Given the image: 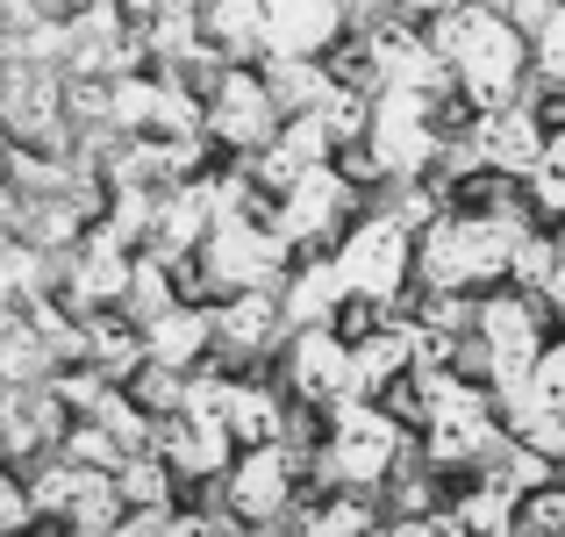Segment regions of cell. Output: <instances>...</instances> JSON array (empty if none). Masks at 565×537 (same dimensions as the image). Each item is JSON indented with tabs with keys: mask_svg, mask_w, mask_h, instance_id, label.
Returning <instances> with one entry per match:
<instances>
[{
	"mask_svg": "<svg viewBox=\"0 0 565 537\" xmlns=\"http://www.w3.org/2000/svg\"><path fill=\"white\" fill-rule=\"evenodd\" d=\"M344 294H351V280H344L337 259L301 265V273L287 280V323H294V330H330V316L344 308Z\"/></svg>",
	"mask_w": 565,
	"mask_h": 537,
	"instance_id": "cell-16",
	"label": "cell"
},
{
	"mask_svg": "<svg viewBox=\"0 0 565 537\" xmlns=\"http://www.w3.org/2000/svg\"><path fill=\"white\" fill-rule=\"evenodd\" d=\"M415 236L401 230L394 215H373V222H359V230L344 236V251H337V265H344V280H351V294L359 302H394L401 294V280H408V265H415Z\"/></svg>",
	"mask_w": 565,
	"mask_h": 537,
	"instance_id": "cell-4",
	"label": "cell"
},
{
	"mask_svg": "<svg viewBox=\"0 0 565 537\" xmlns=\"http://www.w3.org/2000/svg\"><path fill=\"white\" fill-rule=\"evenodd\" d=\"M158 94H166V80H108V123L115 129H151L158 123Z\"/></svg>",
	"mask_w": 565,
	"mask_h": 537,
	"instance_id": "cell-28",
	"label": "cell"
},
{
	"mask_svg": "<svg viewBox=\"0 0 565 537\" xmlns=\"http://www.w3.org/2000/svg\"><path fill=\"white\" fill-rule=\"evenodd\" d=\"M287 323V302L279 294H236V302H222L215 308V337L230 351H258V345H273V330Z\"/></svg>",
	"mask_w": 565,
	"mask_h": 537,
	"instance_id": "cell-21",
	"label": "cell"
},
{
	"mask_svg": "<svg viewBox=\"0 0 565 537\" xmlns=\"http://www.w3.org/2000/svg\"><path fill=\"white\" fill-rule=\"evenodd\" d=\"M65 459L72 466H86V473H122L129 466V452H122V438H108L100 423H79L65 438Z\"/></svg>",
	"mask_w": 565,
	"mask_h": 537,
	"instance_id": "cell-30",
	"label": "cell"
},
{
	"mask_svg": "<svg viewBox=\"0 0 565 537\" xmlns=\"http://www.w3.org/2000/svg\"><path fill=\"white\" fill-rule=\"evenodd\" d=\"M172 308H180V302H172V259L151 251V259H137V280H129V316L151 330V323L172 316Z\"/></svg>",
	"mask_w": 565,
	"mask_h": 537,
	"instance_id": "cell-26",
	"label": "cell"
},
{
	"mask_svg": "<svg viewBox=\"0 0 565 537\" xmlns=\"http://www.w3.org/2000/svg\"><path fill=\"white\" fill-rule=\"evenodd\" d=\"M365 151H373V166L386 179H415L429 166V158L444 151L437 129H429V94H401V86H386L373 101V137H365Z\"/></svg>",
	"mask_w": 565,
	"mask_h": 537,
	"instance_id": "cell-5",
	"label": "cell"
},
{
	"mask_svg": "<svg viewBox=\"0 0 565 537\" xmlns=\"http://www.w3.org/2000/svg\"><path fill=\"white\" fill-rule=\"evenodd\" d=\"M287 487H294V459L279 452V444H258V452H244V466L230 473V509L244 516V524H273V516L287 509Z\"/></svg>",
	"mask_w": 565,
	"mask_h": 537,
	"instance_id": "cell-13",
	"label": "cell"
},
{
	"mask_svg": "<svg viewBox=\"0 0 565 537\" xmlns=\"http://www.w3.org/2000/svg\"><path fill=\"white\" fill-rule=\"evenodd\" d=\"M72 308H86V316H100L108 302H129V280H137V259H129V244H115L108 230H94L79 244V259H72Z\"/></svg>",
	"mask_w": 565,
	"mask_h": 537,
	"instance_id": "cell-11",
	"label": "cell"
},
{
	"mask_svg": "<svg viewBox=\"0 0 565 537\" xmlns=\"http://www.w3.org/2000/svg\"><path fill=\"white\" fill-rule=\"evenodd\" d=\"M29 516H36V495H29V487H0V524H8V537H22L29 530Z\"/></svg>",
	"mask_w": 565,
	"mask_h": 537,
	"instance_id": "cell-36",
	"label": "cell"
},
{
	"mask_svg": "<svg viewBox=\"0 0 565 537\" xmlns=\"http://www.w3.org/2000/svg\"><path fill=\"white\" fill-rule=\"evenodd\" d=\"M480 345H487V372H494V387L537 380V366H544L537 308H530L523 294H494V302L480 308Z\"/></svg>",
	"mask_w": 565,
	"mask_h": 537,
	"instance_id": "cell-8",
	"label": "cell"
},
{
	"mask_svg": "<svg viewBox=\"0 0 565 537\" xmlns=\"http://www.w3.org/2000/svg\"><path fill=\"white\" fill-rule=\"evenodd\" d=\"M351 201V187H344V172H308L294 193H279V208H273V230L287 236V244H316L322 230L337 222V208Z\"/></svg>",
	"mask_w": 565,
	"mask_h": 537,
	"instance_id": "cell-14",
	"label": "cell"
},
{
	"mask_svg": "<svg viewBox=\"0 0 565 537\" xmlns=\"http://www.w3.org/2000/svg\"><path fill=\"white\" fill-rule=\"evenodd\" d=\"M558 265H565V244H552V236H523V251H515V280H523V287L552 294Z\"/></svg>",
	"mask_w": 565,
	"mask_h": 537,
	"instance_id": "cell-31",
	"label": "cell"
},
{
	"mask_svg": "<svg viewBox=\"0 0 565 537\" xmlns=\"http://www.w3.org/2000/svg\"><path fill=\"white\" fill-rule=\"evenodd\" d=\"M380 537H444V530L423 524V516H408V524H394V530H380Z\"/></svg>",
	"mask_w": 565,
	"mask_h": 537,
	"instance_id": "cell-40",
	"label": "cell"
},
{
	"mask_svg": "<svg viewBox=\"0 0 565 537\" xmlns=\"http://www.w3.org/2000/svg\"><path fill=\"white\" fill-rule=\"evenodd\" d=\"M401 452V423L373 401H351V409H330V459L322 466L351 487H373Z\"/></svg>",
	"mask_w": 565,
	"mask_h": 537,
	"instance_id": "cell-7",
	"label": "cell"
},
{
	"mask_svg": "<svg viewBox=\"0 0 565 537\" xmlns=\"http://www.w3.org/2000/svg\"><path fill=\"white\" fill-rule=\"evenodd\" d=\"M8 123H14V137H51V144L65 137V94H57V80L22 65V57L8 65Z\"/></svg>",
	"mask_w": 565,
	"mask_h": 537,
	"instance_id": "cell-15",
	"label": "cell"
},
{
	"mask_svg": "<svg viewBox=\"0 0 565 537\" xmlns=\"http://www.w3.org/2000/svg\"><path fill=\"white\" fill-rule=\"evenodd\" d=\"M0 358H8V387H43V380H51V345H43V330H36V323H22V316H14L8 323V351H0Z\"/></svg>",
	"mask_w": 565,
	"mask_h": 537,
	"instance_id": "cell-25",
	"label": "cell"
},
{
	"mask_svg": "<svg viewBox=\"0 0 565 537\" xmlns=\"http://www.w3.org/2000/svg\"><path fill=\"white\" fill-rule=\"evenodd\" d=\"M530 51H537V72H544V80L565 86V8L537 29V43H530Z\"/></svg>",
	"mask_w": 565,
	"mask_h": 537,
	"instance_id": "cell-35",
	"label": "cell"
},
{
	"mask_svg": "<svg viewBox=\"0 0 565 537\" xmlns=\"http://www.w3.org/2000/svg\"><path fill=\"white\" fill-rule=\"evenodd\" d=\"M373 530V516H365V502H330V509L308 524V537H365Z\"/></svg>",
	"mask_w": 565,
	"mask_h": 537,
	"instance_id": "cell-34",
	"label": "cell"
},
{
	"mask_svg": "<svg viewBox=\"0 0 565 537\" xmlns=\"http://www.w3.org/2000/svg\"><path fill=\"white\" fill-rule=\"evenodd\" d=\"M207 137H222L230 151H273L279 144V101L265 94L258 72H215V94H207Z\"/></svg>",
	"mask_w": 565,
	"mask_h": 537,
	"instance_id": "cell-6",
	"label": "cell"
},
{
	"mask_svg": "<svg viewBox=\"0 0 565 537\" xmlns=\"http://www.w3.org/2000/svg\"><path fill=\"white\" fill-rule=\"evenodd\" d=\"M166 537H215V524H207V516H172Z\"/></svg>",
	"mask_w": 565,
	"mask_h": 537,
	"instance_id": "cell-39",
	"label": "cell"
},
{
	"mask_svg": "<svg viewBox=\"0 0 565 537\" xmlns=\"http://www.w3.org/2000/svg\"><path fill=\"white\" fill-rule=\"evenodd\" d=\"M537 394H544V401H552V409L565 415V345L544 351V366H537Z\"/></svg>",
	"mask_w": 565,
	"mask_h": 537,
	"instance_id": "cell-37",
	"label": "cell"
},
{
	"mask_svg": "<svg viewBox=\"0 0 565 537\" xmlns=\"http://www.w3.org/2000/svg\"><path fill=\"white\" fill-rule=\"evenodd\" d=\"M444 537H515V495H501V487H472V495H458L451 509H444Z\"/></svg>",
	"mask_w": 565,
	"mask_h": 537,
	"instance_id": "cell-23",
	"label": "cell"
},
{
	"mask_svg": "<svg viewBox=\"0 0 565 537\" xmlns=\"http://www.w3.org/2000/svg\"><path fill=\"white\" fill-rule=\"evenodd\" d=\"M394 8H408V14H437V22H444V14L472 8V0H394Z\"/></svg>",
	"mask_w": 565,
	"mask_h": 537,
	"instance_id": "cell-38",
	"label": "cell"
},
{
	"mask_svg": "<svg viewBox=\"0 0 565 537\" xmlns=\"http://www.w3.org/2000/svg\"><path fill=\"white\" fill-rule=\"evenodd\" d=\"M207 337H215V316H201V308H172V316H158L151 330H143V345H151V366L186 372L193 358L207 351Z\"/></svg>",
	"mask_w": 565,
	"mask_h": 537,
	"instance_id": "cell-22",
	"label": "cell"
},
{
	"mask_svg": "<svg viewBox=\"0 0 565 537\" xmlns=\"http://www.w3.org/2000/svg\"><path fill=\"white\" fill-rule=\"evenodd\" d=\"M43 438H72L65 430V394H57V387H8V452L29 459Z\"/></svg>",
	"mask_w": 565,
	"mask_h": 537,
	"instance_id": "cell-17",
	"label": "cell"
},
{
	"mask_svg": "<svg viewBox=\"0 0 565 537\" xmlns=\"http://www.w3.org/2000/svg\"><path fill=\"white\" fill-rule=\"evenodd\" d=\"M115 481H122V502H129V509H166V495H172L166 459H158V452H137L122 473H115Z\"/></svg>",
	"mask_w": 565,
	"mask_h": 537,
	"instance_id": "cell-29",
	"label": "cell"
},
{
	"mask_svg": "<svg viewBox=\"0 0 565 537\" xmlns=\"http://www.w3.org/2000/svg\"><path fill=\"white\" fill-rule=\"evenodd\" d=\"M429 43L444 51V65L458 72V86H466V101L480 115L515 108V80H523L530 43H523V29H515L509 14H494V8H480V0H472V8L429 22Z\"/></svg>",
	"mask_w": 565,
	"mask_h": 537,
	"instance_id": "cell-1",
	"label": "cell"
},
{
	"mask_svg": "<svg viewBox=\"0 0 565 537\" xmlns=\"http://www.w3.org/2000/svg\"><path fill=\"white\" fill-rule=\"evenodd\" d=\"M158 459H172V473H222L230 466V430L222 423H186V415H172V423H158Z\"/></svg>",
	"mask_w": 565,
	"mask_h": 537,
	"instance_id": "cell-18",
	"label": "cell"
},
{
	"mask_svg": "<svg viewBox=\"0 0 565 537\" xmlns=\"http://www.w3.org/2000/svg\"><path fill=\"white\" fill-rule=\"evenodd\" d=\"M186 387H193L186 372L143 366V372H137V409H143V415H151V409H180V415H186Z\"/></svg>",
	"mask_w": 565,
	"mask_h": 537,
	"instance_id": "cell-32",
	"label": "cell"
},
{
	"mask_svg": "<svg viewBox=\"0 0 565 537\" xmlns=\"http://www.w3.org/2000/svg\"><path fill=\"white\" fill-rule=\"evenodd\" d=\"M265 94H273L279 115L294 123V115H316L322 101L337 94V80L316 65V57H265Z\"/></svg>",
	"mask_w": 565,
	"mask_h": 537,
	"instance_id": "cell-20",
	"label": "cell"
},
{
	"mask_svg": "<svg viewBox=\"0 0 565 537\" xmlns=\"http://www.w3.org/2000/svg\"><path fill=\"white\" fill-rule=\"evenodd\" d=\"M472 151H480L487 172H501V179L523 172L530 179V172L544 166V151H552V137H544L537 108H530V101H515V108H494V115H480V123H472Z\"/></svg>",
	"mask_w": 565,
	"mask_h": 537,
	"instance_id": "cell-9",
	"label": "cell"
},
{
	"mask_svg": "<svg viewBox=\"0 0 565 537\" xmlns=\"http://www.w3.org/2000/svg\"><path fill=\"white\" fill-rule=\"evenodd\" d=\"M207 280L230 294H273L279 287V265H287V236L273 230V215L258 208H222L215 236H207Z\"/></svg>",
	"mask_w": 565,
	"mask_h": 537,
	"instance_id": "cell-3",
	"label": "cell"
},
{
	"mask_svg": "<svg viewBox=\"0 0 565 537\" xmlns=\"http://www.w3.org/2000/svg\"><path fill=\"white\" fill-rule=\"evenodd\" d=\"M480 466H487V487H501V495H530V487H544V481H552V459H544V452H530L523 438H501L494 452L480 459Z\"/></svg>",
	"mask_w": 565,
	"mask_h": 537,
	"instance_id": "cell-24",
	"label": "cell"
},
{
	"mask_svg": "<svg viewBox=\"0 0 565 537\" xmlns=\"http://www.w3.org/2000/svg\"><path fill=\"white\" fill-rule=\"evenodd\" d=\"M415 351H423V323H394V330H373L365 345H351V358H359V401L373 387H394L415 366Z\"/></svg>",
	"mask_w": 565,
	"mask_h": 537,
	"instance_id": "cell-19",
	"label": "cell"
},
{
	"mask_svg": "<svg viewBox=\"0 0 565 537\" xmlns=\"http://www.w3.org/2000/svg\"><path fill=\"white\" fill-rule=\"evenodd\" d=\"M523 236H530L523 208L494 201L487 215H444L437 230H423L415 265H423L429 294H458V287H480V280L515 273V251H523Z\"/></svg>",
	"mask_w": 565,
	"mask_h": 537,
	"instance_id": "cell-2",
	"label": "cell"
},
{
	"mask_svg": "<svg viewBox=\"0 0 565 537\" xmlns=\"http://www.w3.org/2000/svg\"><path fill=\"white\" fill-rule=\"evenodd\" d=\"M530 193H537V208H552V215H565V137H552L544 166L530 172Z\"/></svg>",
	"mask_w": 565,
	"mask_h": 537,
	"instance_id": "cell-33",
	"label": "cell"
},
{
	"mask_svg": "<svg viewBox=\"0 0 565 537\" xmlns=\"http://www.w3.org/2000/svg\"><path fill=\"white\" fill-rule=\"evenodd\" d=\"M544 302H552L558 316H565V265H558V280H552V294H544Z\"/></svg>",
	"mask_w": 565,
	"mask_h": 537,
	"instance_id": "cell-41",
	"label": "cell"
},
{
	"mask_svg": "<svg viewBox=\"0 0 565 537\" xmlns=\"http://www.w3.org/2000/svg\"><path fill=\"white\" fill-rule=\"evenodd\" d=\"M230 438H244L250 452L258 444H279V401L265 387H236L230 394Z\"/></svg>",
	"mask_w": 565,
	"mask_h": 537,
	"instance_id": "cell-27",
	"label": "cell"
},
{
	"mask_svg": "<svg viewBox=\"0 0 565 537\" xmlns=\"http://www.w3.org/2000/svg\"><path fill=\"white\" fill-rule=\"evenodd\" d=\"M222 222V179H186V187L166 193L158 208V259H180V251L207 244Z\"/></svg>",
	"mask_w": 565,
	"mask_h": 537,
	"instance_id": "cell-12",
	"label": "cell"
},
{
	"mask_svg": "<svg viewBox=\"0 0 565 537\" xmlns=\"http://www.w3.org/2000/svg\"><path fill=\"white\" fill-rule=\"evenodd\" d=\"M287 372L308 401H330V409H351L359 401V358L337 330H301L287 351Z\"/></svg>",
	"mask_w": 565,
	"mask_h": 537,
	"instance_id": "cell-10",
	"label": "cell"
}]
</instances>
